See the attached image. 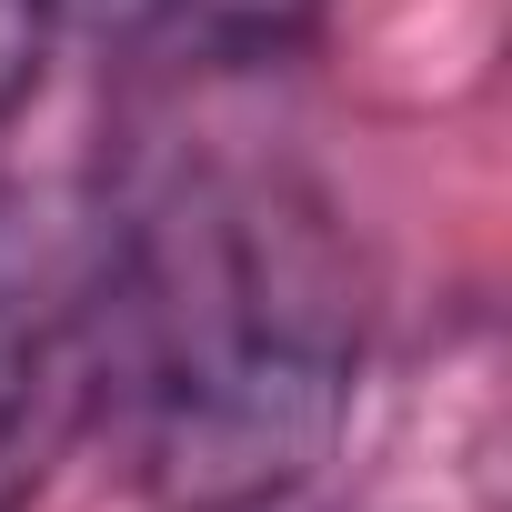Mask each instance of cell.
Segmentation results:
<instances>
[{
    "mask_svg": "<svg viewBox=\"0 0 512 512\" xmlns=\"http://www.w3.org/2000/svg\"><path fill=\"white\" fill-rule=\"evenodd\" d=\"M61 11H81L121 41H151L171 61H272L312 31L322 0H61Z\"/></svg>",
    "mask_w": 512,
    "mask_h": 512,
    "instance_id": "cell-3",
    "label": "cell"
},
{
    "mask_svg": "<svg viewBox=\"0 0 512 512\" xmlns=\"http://www.w3.org/2000/svg\"><path fill=\"white\" fill-rule=\"evenodd\" d=\"M91 412L161 512H282L362 382V272L282 161H161L81 231Z\"/></svg>",
    "mask_w": 512,
    "mask_h": 512,
    "instance_id": "cell-1",
    "label": "cell"
},
{
    "mask_svg": "<svg viewBox=\"0 0 512 512\" xmlns=\"http://www.w3.org/2000/svg\"><path fill=\"white\" fill-rule=\"evenodd\" d=\"M81 422H91L81 241L0 191V512L41 502Z\"/></svg>",
    "mask_w": 512,
    "mask_h": 512,
    "instance_id": "cell-2",
    "label": "cell"
},
{
    "mask_svg": "<svg viewBox=\"0 0 512 512\" xmlns=\"http://www.w3.org/2000/svg\"><path fill=\"white\" fill-rule=\"evenodd\" d=\"M51 21H61V0H0V121H11V111L41 91Z\"/></svg>",
    "mask_w": 512,
    "mask_h": 512,
    "instance_id": "cell-4",
    "label": "cell"
}]
</instances>
